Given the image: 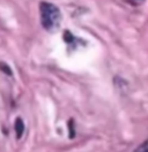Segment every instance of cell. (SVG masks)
I'll return each instance as SVG.
<instances>
[{
	"instance_id": "6da1fadb",
	"label": "cell",
	"mask_w": 148,
	"mask_h": 152,
	"mask_svg": "<svg viewBox=\"0 0 148 152\" xmlns=\"http://www.w3.org/2000/svg\"><path fill=\"white\" fill-rule=\"evenodd\" d=\"M39 13H41V23L43 28L49 31L57 30L59 28L61 21V13L57 6L50 2H41Z\"/></svg>"
},
{
	"instance_id": "7a4b0ae2",
	"label": "cell",
	"mask_w": 148,
	"mask_h": 152,
	"mask_svg": "<svg viewBox=\"0 0 148 152\" xmlns=\"http://www.w3.org/2000/svg\"><path fill=\"white\" fill-rule=\"evenodd\" d=\"M15 134H16V138H21L22 135H23V132H24V124L22 121L21 118H16L15 120Z\"/></svg>"
},
{
	"instance_id": "3957f363",
	"label": "cell",
	"mask_w": 148,
	"mask_h": 152,
	"mask_svg": "<svg viewBox=\"0 0 148 152\" xmlns=\"http://www.w3.org/2000/svg\"><path fill=\"white\" fill-rule=\"evenodd\" d=\"M133 152H148V138L142 144H140Z\"/></svg>"
},
{
	"instance_id": "277c9868",
	"label": "cell",
	"mask_w": 148,
	"mask_h": 152,
	"mask_svg": "<svg viewBox=\"0 0 148 152\" xmlns=\"http://www.w3.org/2000/svg\"><path fill=\"white\" fill-rule=\"evenodd\" d=\"M0 69L1 70H4L6 74H8V75H12V70H10V68H9L5 62H0Z\"/></svg>"
},
{
	"instance_id": "5b68a950",
	"label": "cell",
	"mask_w": 148,
	"mask_h": 152,
	"mask_svg": "<svg viewBox=\"0 0 148 152\" xmlns=\"http://www.w3.org/2000/svg\"><path fill=\"white\" fill-rule=\"evenodd\" d=\"M68 127H70V137L73 138L74 135H75V132H74V126H73V121H72V120H70Z\"/></svg>"
},
{
	"instance_id": "8992f818",
	"label": "cell",
	"mask_w": 148,
	"mask_h": 152,
	"mask_svg": "<svg viewBox=\"0 0 148 152\" xmlns=\"http://www.w3.org/2000/svg\"><path fill=\"white\" fill-rule=\"evenodd\" d=\"M131 1H132L133 4H139V2H141L142 0H131Z\"/></svg>"
}]
</instances>
